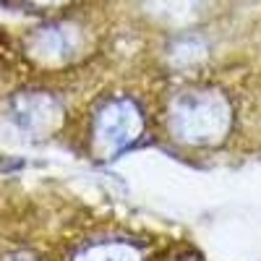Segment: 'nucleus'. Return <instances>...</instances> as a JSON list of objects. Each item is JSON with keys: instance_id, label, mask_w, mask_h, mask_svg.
I'll list each match as a JSON object with an SVG mask.
<instances>
[{"instance_id": "f257e3e1", "label": "nucleus", "mask_w": 261, "mask_h": 261, "mask_svg": "<svg viewBox=\"0 0 261 261\" xmlns=\"http://www.w3.org/2000/svg\"><path fill=\"white\" fill-rule=\"evenodd\" d=\"M29 53L45 63H65L76 53V34L63 24L45 27L29 39Z\"/></svg>"}, {"instance_id": "f03ea898", "label": "nucleus", "mask_w": 261, "mask_h": 261, "mask_svg": "<svg viewBox=\"0 0 261 261\" xmlns=\"http://www.w3.org/2000/svg\"><path fill=\"white\" fill-rule=\"evenodd\" d=\"M134 113L125 110V105H110L105 113H99L97 125H94V139L105 144L107 149H118L125 144V134H134Z\"/></svg>"}, {"instance_id": "7ed1b4c3", "label": "nucleus", "mask_w": 261, "mask_h": 261, "mask_svg": "<svg viewBox=\"0 0 261 261\" xmlns=\"http://www.w3.org/2000/svg\"><path fill=\"white\" fill-rule=\"evenodd\" d=\"M11 118L24 130H39L53 120V102L42 94H18L11 102Z\"/></svg>"}, {"instance_id": "20e7f679", "label": "nucleus", "mask_w": 261, "mask_h": 261, "mask_svg": "<svg viewBox=\"0 0 261 261\" xmlns=\"http://www.w3.org/2000/svg\"><path fill=\"white\" fill-rule=\"evenodd\" d=\"M3 261H37V258H32V256L24 253V251H13V253H6Z\"/></svg>"}, {"instance_id": "39448f33", "label": "nucleus", "mask_w": 261, "mask_h": 261, "mask_svg": "<svg viewBox=\"0 0 261 261\" xmlns=\"http://www.w3.org/2000/svg\"><path fill=\"white\" fill-rule=\"evenodd\" d=\"M34 6H55V3H63V0H29Z\"/></svg>"}]
</instances>
